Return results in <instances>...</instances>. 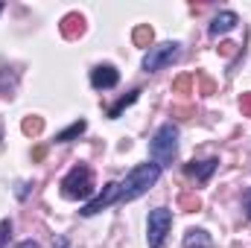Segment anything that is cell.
Instances as JSON below:
<instances>
[{
    "label": "cell",
    "instance_id": "cell-1",
    "mask_svg": "<svg viewBox=\"0 0 251 248\" xmlns=\"http://www.w3.org/2000/svg\"><path fill=\"white\" fill-rule=\"evenodd\" d=\"M161 173H164V170H161L155 161L137 164V167L126 175V181H120V201H134V198H140L143 193H149L152 187L158 184Z\"/></svg>",
    "mask_w": 251,
    "mask_h": 248
},
{
    "label": "cell",
    "instance_id": "cell-2",
    "mask_svg": "<svg viewBox=\"0 0 251 248\" xmlns=\"http://www.w3.org/2000/svg\"><path fill=\"white\" fill-rule=\"evenodd\" d=\"M149 155H152V161L164 170V167H173V161H176V155H178V125L173 123H164L158 125V131L152 134V140H149Z\"/></svg>",
    "mask_w": 251,
    "mask_h": 248
},
{
    "label": "cell",
    "instance_id": "cell-3",
    "mask_svg": "<svg viewBox=\"0 0 251 248\" xmlns=\"http://www.w3.org/2000/svg\"><path fill=\"white\" fill-rule=\"evenodd\" d=\"M94 193V173L88 164H76L62 178V196L64 198H88Z\"/></svg>",
    "mask_w": 251,
    "mask_h": 248
},
{
    "label": "cell",
    "instance_id": "cell-4",
    "mask_svg": "<svg viewBox=\"0 0 251 248\" xmlns=\"http://www.w3.org/2000/svg\"><path fill=\"white\" fill-rule=\"evenodd\" d=\"M173 228V213L167 207H155L149 210V219H146V240H149V248H161L167 234Z\"/></svg>",
    "mask_w": 251,
    "mask_h": 248
},
{
    "label": "cell",
    "instance_id": "cell-5",
    "mask_svg": "<svg viewBox=\"0 0 251 248\" xmlns=\"http://www.w3.org/2000/svg\"><path fill=\"white\" fill-rule=\"evenodd\" d=\"M178 56H181V44H176V41L155 44V47H149V50H146V56H143V70H146V73H155V70H161V67L173 64Z\"/></svg>",
    "mask_w": 251,
    "mask_h": 248
},
{
    "label": "cell",
    "instance_id": "cell-6",
    "mask_svg": "<svg viewBox=\"0 0 251 248\" xmlns=\"http://www.w3.org/2000/svg\"><path fill=\"white\" fill-rule=\"evenodd\" d=\"M114 201H120V184L117 181H108V184L102 187V193L100 196H94L91 201H85V207L79 210L82 216H97V213H102L108 204H114Z\"/></svg>",
    "mask_w": 251,
    "mask_h": 248
},
{
    "label": "cell",
    "instance_id": "cell-7",
    "mask_svg": "<svg viewBox=\"0 0 251 248\" xmlns=\"http://www.w3.org/2000/svg\"><path fill=\"white\" fill-rule=\"evenodd\" d=\"M117 82H120V70L114 64H97L91 70V85L97 91H111V88H117Z\"/></svg>",
    "mask_w": 251,
    "mask_h": 248
},
{
    "label": "cell",
    "instance_id": "cell-8",
    "mask_svg": "<svg viewBox=\"0 0 251 248\" xmlns=\"http://www.w3.org/2000/svg\"><path fill=\"white\" fill-rule=\"evenodd\" d=\"M216 167H219V158H207V161H193V164H187L184 173H187L190 178H196V181H207L216 173Z\"/></svg>",
    "mask_w": 251,
    "mask_h": 248
},
{
    "label": "cell",
    "instance_id": "cell-9",
    "mask_svg": "<svg viewBox=\"0 0 251 248\" xmlns=\"http://www.w3.org/2000/svg\"><path fill=\"white\" fill-rule=\"evenodd\" d=\"M237 24H240L237 12L225 9V12H219V15L213 18V24H210V35H225V32H231V29H234Z\"/></svg>",
    "mask_w": 251,
    "mask_h": 248
},
{
    "label": "cell",
    "instance_id": "cell-10",
    "mask_svg": "<svg viewBox=\"0 0 251 248\" xmlns=\"http://www.w3.org/2000/svg\"><path fill=\"white\" fill-rule=\"evenodd\" d=\"M85 32V18L79 12H70L62 18V35L64 38H79Z\"/></svg>",
    "mask_w": 251,
    "mask_h": 248
},
{
    "label": "cell",
    "instance_id": "cell-11",
    "mask_svg": "<svg viewBox=\"0 0 251 248\" xmlns=\"http://www.w3.org/2000/svg\"><path fill=\"white\" fill-rule=\"evenodd\" d=\"M184 248H213V240H210L207 231H201V228H190L187 234H184Z\"/></svg>",
    "mask_w": 251,
    "mask_h": 248
},
{
    "label": "cell",
    "instance_id": "cell-12",
    "mask_svg": "<svg viewBox=\"0 0 251 248\" xmlns=\"http://www.w3.org/2000/svg\"><path fill=\"white\" fill-rule=\"evenodd\" d=\"M140 94H143V91H131L128 97H120V99H117V102H114V105L108 108V117H111V120H117V117L123 114L128 105H134V102H137V97H140Z\"/></svg>",
    "mask_w": 251,
    "mask_h": 248
},
{
    "label": "cell",
    "instance_id": "cell-13",
    "mask_svg": "<svg viewBox=\"0 0 251 248\" xmlns=\"http://www.w3.org/2000/svg\"><path fill=\"white\" fill-rule=\"evenodd\" d=\"M85 128H88V123H85V120H76V123H70L64 131H59V134H56V143H70V140H76V137H79Z\"/></svg>",
    "mask_w": 251,
    "mask_h": 248
},
{
    "label": "cell",
    "instance_id": "cell-14",
    "mask_svg": "<svg viewBox=\"0 0 251 248\" xmlns=\"http://www.w3.org/2000/svg\"><path fill=\"white\" fill-rule=\"evenodd\" d=\"M152 38H155V32H152L149 24H140V26H134V32H131V41H134L137 47H149Z\"/></svg>",
    "mask_w": 251,
    "mask_h": 248
},
{
    "label": "cell",
    "instance_id": "cell-15",
    "mask_svg": "<svg viewBox=\"0 0 251 248\" xmlns=\"http://www.w3.org/2000/svg\"><path fill=\"white\" fill-rule=\"evenodd\" d=\"M21 128H24V134H41V128H44V120H41V117H26Z\"/></svg>",
    "mask_w": 251,
    "mask_h": 248
},
{
    "label": "cell",
    "instance_id": "cell-16",
    "mask_svg": "<svg viewBox=\"0 0 251 248\" xmlns=\"http://www.w3.org/2000/svg\"><path fill=\"white\" fill-rule=\"evenodd\" d=\"M178 204H181L184 210H199V207H201V198H199V196H193V193H181Z\"/></svg>",
    "mask_w": 251,
    "mask_h": 248
},
{
    "label": "cell",
    "instance_id": "cell-17",
    "mask_svg": "<svg viewBox=\"0 0 251 248\" xmlns=\"http://www.w3.org/2000/svg\"><path fill=\"white\" fill-rule=\"evenodd\" d=\"M6 85H9V91L15 88V73L9 76V67H3V70H0V94H3V97H6Z\"/></svg>",
    "mask_w": 251,
    "mask_h": 248
},
{
    "label": "cell",
    "instance_id": "cell-18",
    "mask_svg": "<svg viewBox=\"0 0 251 248\" xmlns=\"http://www.w3.org/2000/svg\"><path fill=\"white\" fill-rule=\"evenodd\" d=\"M9 237H12V219H3L0 222V248L9 246Z\"/></svg>",
    "mask_w": 251,
    "mask_h": 248
},
{
    "label": "cell",
    "instance_id": "cell-19",
    "mask_svg": "<svg viewBox=\"0 0 251 248\" xmlns=\"http://www.w3.org/2000/svg\"><path fill=\"white\" fill-rule=\"evenodd\" d=\"M190 85H193V76H181V79H176V85H173V91L176 94H184Z\"/></svg>",
    "mask_w": 251,
    "mask_h": 248
},
{
    "label": "cell",
    "instance_id": "cell-20",
    "mask_svg": "<svg viewBox=\"0 0 251 248\" xmlns=\"http://www.w3.org/2000/svg\"><path fill=\"white\" fill-rule=\"evenodd\" d=\"M199 82H201V94H204V97H210V94L216 91V85H213V82H210L204 73H199Z\"/></svg>",
    "mask_w": 251,
    "mask_h": 248
},
{
    "label": "cell",
    "instance_id": "cell-21",
    "mask_svg": "<svg viewBox=\"0 0 251 248\" xmlns=\"http://www.w3.org/2000/svg\"><path fill=\"white\" fill-rule=\"evenodd\" d=\"M240 111H243V117H251V94L240 97Z\"/></svg>",
    "mask_w": 251,
    "mask_h": 248
},
{
    "label": "cell",
    "instance_id": "cell-22",
    "mask_svg": "<svg viewBox=\"0 0 251 248\" xmlns=\"http://www.w3.org/2000/svg\"><path fill=\"white\" fill-rule=\"evenodd\" d=\"M53 248H70V240L67 237H56L53 240Z\"/></svg>",
    "mask_w": 251,
    "mask_h": 248
},
{
    "label": "cell",
    "instance_id": "cell-23",
    "mask_svg": "<svg viewBox=\"0 0 251 248\" xmlns=\"http://www.w3.org/2000/svg\"><path fill=\"white\" fill-rule=\"evenodd\" d=\"M243 207H246V216L251 219V190L246 193V198H243Z\"/></svg>",
    "mask_w": 251,
    "mask_h": 248
},
{
    "label": "cell",
    "instance_id": "cell-24",
    "mask_svg": "<svg viewBox=\"0 0 251 248\" xmlns=\"http://www.w3.org/2000/svg\"><path fill=\"white\" fill-rule=\"evenodd\" d=\"M15 248H41V246H38L35 240H24V243H18Z\"/></svg>",
    "mask_w": 251,
    "mask_h": 248
},
{
    "label": "cell",
    "instance_id": "cell-25",
    "mask_svg": "<svg viewBox=\"0 0 251 248\" xmlns=\"http://www.w3.org/2000/svg\"><path fill=\"white\" fill-rule=\"evenodd\" d=\"M26 193H29V184H18V198H26Z\"/></svg>",
    "mask_w": 251,
    "mask_h": 248
},
{
    "label": "cell",
    "instance_id": "cell-26",
    "mask_svg": "<svg viewBox=\"0 0 251 248\" xmlns=\"http://www.w3.org/2000/svg\"><path fill=\"white\" fill-rule=\"evenodd\" d=\"M0 12H3V3H0Z\"/></svg>",
    "mask_w": 251,
    "mask_h": 248
}]
</instances>
